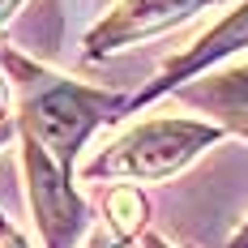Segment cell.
I'll return each mask as SVG.
<instances>
[{"label":"cell","instance_id":"obj_1","mask_svg":"<svg viewBox=\"0 0 248 248\" xmlns=\"http://www.w3.org/2000/svg\"><path fill=\"white\" fill-rule=\"evenodd\" d=\"M214 141V128L193 120H150L133 133H124L90 171L111 175H167L180 163H188L201 146Z\"/></svg>","mask_w":248,"mask_h":248},{"label":"cell","instance_id":"obj_3","mask_svg":"<svg viewBox=\"0 0 248 248\" xmlns=\"http://www.w3.org/2000/svg\"><path fill=\"white\" fill-rule=\"evenodd\" d=\"M26 175H30V201H34L47 248H64L81 227V201L69 193L64 175L56 171V163L43 154L34 137H26Z\"/></svg>","mask_w":248,"mask_h":248},{"label":"cell","instance_id":"obj_6","mask_svg":"<svg viewBox=\"0 0 248 248\" xmlns=\"http://www.w3.org/2000/svg\"><path fill=\"white\" fill-rule=\"evenodd\" d=\"M107 218H111V227H116L120 235H133V231L141 227V218H146L141 193H137V188H116V193L107 197Z\"/></svg>","mask_w":248,"mask_h":248},{"label":"cell","instance_id":"obj_11","mask_svg":"<svg viewBox=\"0 0 248 248\" xmlns=\"http://www.w3.org/2000/svg\"><path fill=\"white\" fill-rule=\"evenodd\" d=\"M146 248H167V244H163V240H146Z\"/></svg>","mask_w":248,"mask_h":248},{"label":"cell","instance_id":"obj_10","mask_svg":"<svg viewBox=\"0 0 248 248\" xmlns=\"http://www.w3.org/2000/svg\"><path fill=\"white\" fill-rule=\"evenodd\" d=\"M90 248H107V240H99V235H94V240H90Z\"/></svg>","mask_w":248,"mask_h":248},{"label":"cell","instance_id":"obj_2","mask_svg":"<svg viewBox=\"0 0 248 248\" xmlns=\"http://www.w3.org/2000/svg\"><path fill=\"white\" fill-rule=\"evenodd\" d=\"M94 120H99V99L77 86H51L47 94L30 103V128L43 137L47 150H56L60 163L73 158V150L94 128Z\"/></svg>","mask_w":248,"mask_h":248},{"label":"cell","instance_id":"obj_5","mask_svg":"<svg viewBox=\"0 0 248 248\" xmlns=\"http://www.w3.org/2000/svg\"><path fill=\"white\" fill-rule=\"evenodd\" d=\"M244 43H248V4L240 9V13H231V17H227L218 30H210V34L197 43V51H188L184 60H175L158 86H171V81H180L184 73H193V69H205L210 60H218V56H227V51H240Z\"/></svg>","mask_w":248,"mask_h":248},{"label":"cell","instance_id":"obj_4","mask_svg":"<svg viewBox=\"0 0 248 248\" xmlns=\"http://www.w3.org/2000/svg\"><path fill=\"white\" fill-rule=\"evenodd\" d=\"M201 0H128L111 22L94 30L90 47L107 51L111 43H124V39H137V34H150V30H163V26L180 22L184 13H193Z\"/></svg>","mask_w":248,"mask_h":248},{"label":"cell","instance_id":"obj_9","mask_svg":"<svg viewBox=\"0 0 248 248\" xmlns=\"http://www.w3.org/2000/svg\"><path fill=\"white\" fill-rule=\"evenodd\" d=\"M4 248H26V244L17 240V235H9V244H4Z\"/></svg>","mask_w":248,"mask_h":248},{"label":"cell","instance_id":"obj_7","mask_svg":"<svg viewBox=\"0 0 248 248\" xmlns=\"http://www.w3.org/2000/svg\"><path fill=\"white\" fill-rule=\"evenodd\" d=\"M214 103L223 107V116H231V124H240L248 133V73H231L218 81Z\"/></svg>","mask_w":248,"mask_h":248},{"label":"cell","instance_id":"obj_8","mask_svg":"<svg viewBox=\"0 0 248 248\" xmlns=\"http://www.w3.org/2000/svg\"><path fill=\"white\" fill-rule=\"evenodd\" d=\"M13 4H17V0H0V22H4L9 13H13Z\"/></svg>","mask_w":248,"mask_h":248}]
</instances>
